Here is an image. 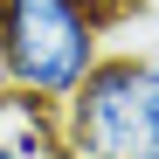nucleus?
<instances>
[{"instance_id": "1", "label": "nucleus", "mask_w": 159, "mask_h": 159, "mask_svg": "<svg viewBox=\"0 0 159 159\" xmlns=\"http://www.w3.org/2000/svg\"><path fill=\"white\" fill-rule=\"evenodd\" d=\"M62 145L69 159H159V42L97 56L62 97Z\"/></svg>"}, {"instance_id": "2", "label": "nucleus", "mask_w": 159, "mask_h": 159, "mask_svg": "<svg viewBox=\"0 0 159 159\" xmlns=\"http://www.w3.org/2000/svg\"><path fill=\"white\" fill-rule=\"evenodd\" d=\"M0 56L14 90L62 104L104 56V21L83 0H0Z\"/></svg>"}, {"instance_id": "3", "label": "nucleus", "mask_w": 159, "mask_h": 159, "mask_svg": "<svg viewBox=\"0 0 159 159\" xmlns=\"http://www.w3.org/2000/svg\"><path fill=\"white\" fill-rule=\"evenodd\" d=\"M83 7H90V14L104 21V28H111V21H118V14H131V7H139V0H83Z\"/></svg>"}, {"instance_id": "4", "label": "nucleus", "mask_w": 159, "mask_h": 159, "mask_svg": "<svg viewBox=\"0 0 159 159\" xmlns=\"http://www.w3.org/2000/svg\"><path fill=\"white\" fill-rule=\"evenodd\" d=\"M0 159H28V152H14V145H7V139H0Z\"/></svg>"}, {"instance_id": "5", "label": "nucleus", "mask_w": 159, "mask_h": 159, "mask_svg": "<svg viewBox=\"0 0 159 159\" xmlns=\"http://www.w3.org/2000/svg\"><path fill=\"white\" fill-rule=\"evenodd\" d=\"M7 83H14V76H7V56H0V90H7Z\"/></svg>"}]
</instances>
